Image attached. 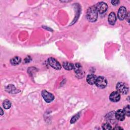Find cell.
I'll list each match as a JSON object with an SVG mask.
<instances>
[{
    "label": "cell",
    "mask_w": 130,
    "mask_h": 130,
    "mask_svg": "<svg viewBox=\"0 0 130 130\" xmlns=\"http://www.w3.org/2000/svg\"><path fill=\"white\" fill-rule=\"evenodd\" d=\"M98 17V12L95 6L90 7L87 10L86 17L87 19L90 22H95Z\"/></svg>",
    "instance_id": "obj_1"
},
{
    "label": "cell",
    "mask_w": 130,
    "mask_h": 130,
    "mask_svg": "<svg viewBox=\"0 0 130 130\" xmlns=\"http://www.w3.org/2000/svg\"><path fill=\"white\" fill-rule=\"evenodd\" d=\"M116 89L118 92L122 94H125L127 93L128 91V85L122 82H118L116 86Z\"/></svg>",
    "instance_id": "obj_2"
},
{
    "label": "cell",
    "mask_w": 130,
    "mask_h": 130,
    "mask_svg": "<svg viewBox=\"0 0 130 130\" xmlns=\"http://www.w3.org/2000/svg\"><path fill=\"white\" fill-rule=\"evenodd\" d=\"M73 69L77 77L82 78L84 75V71L82 66L79 63H76L73 65Z\"/></svg>",
    "instance_id": "obj_3"
},
{
    "label": "cell",
    "mask_w": 130,
    "mask_h": 130,
    "mask_svg": "<svg viewBox=\"0 0 130 130\" xmlns=\"http://www.w3.org/2000/svg\"><path fill=\"white\" fill-rule=\"evenodd\" d=\"M95 84L98 87L101 88H104L106 87L107 85V81L104 77L99 76L97 77Z\"/></svg>",
    "instance_id": "obj_4"
},
{
    "label": "cell",
    "mask_w": 130,
    "mask_h": 130,
    "mask_svg": "<svg viewBox=\"0 0 130 130\" xmlns=\"http://www.w3.org/2000/svg\"><path fill=\"white\" fill-rule=\"evenodd\" d=\"M98 12L100 14H103L107 10L108 6L106 3L103 2H100L98 3L95 5H94Z\"/></svg>",
    "instance_id": "obj_5"
},
{
    "label": "cell",
    "mask_w": 130,
    "mask_h": 130,
    "mask_svg": "<svg viewBox=\"0 0 130 130\" xmlns=\"http://www.w3.org/2000/svg\"><path fill=\"white\" fill-rule=\"evenodd\" d=\"M48 62L52 68L55 70H60L61 68V66L60 63L54 58H49L48 59Z\"/></svg>",
    "instance_id": "obj_6"
},
{
    "label": "cell",
    "mask_w": 130,
    "mask_h": 130,
    "mask_svg": "<svg viewBox=\"0 0 130 130\" xmlns=\"http://www.w3.org/2000/svg\"><path fill=\"white\" fill-rule=\"evenodd\" d=\"M42 95L44 100L47 103H50L52 102L54 99V95L52 93L47 91L46 90H43L42 91Z\"/></svg>",
    "instance_id": "obj_7"
},
{
    "label": "cell",
    "mask_w": 130,
    "mask_h": 130,
    "mask_svg": "<svg viewBox=\"0 0 130 130\" xmlns=\"http://www.w3.org/2000/svg\"><path fill=\"white\" fill-rule=\"evenodd\" d=\"M126 9L125 7L123 6H121L118 10L117 16L118 18L120 20H123L126 17Z\"/></svg>",
    "instance_id": "obj_8"
},
{
    "label": "cell",
    "mask_w": 130,
    "mask_h": 130,
    "mask_svg": "<svg viewBox=\"0 0 130 130\" xmlns=\"http://www.w3.org/2000/svg\"><path fill=\"white\" fill-rule=\"evenodd\" d=\"M110 100L112 102H117L120 99V94L117 91L112 92L109 96Z\"/></svg>",
    "instance_id": "obj_9"
},
{
    "label": "cell",
    "mask_w": 130,
    "mask_h": 130,
    "mask_svg": "<svg viewBox=\"0 0 130 130\" xmlns=\"http://www.w3.org/2000/svg\"><path fill=\"white\" fill-rule=\"evenodd\" d=\"M115 118L118 120H119V121L124 120L125 117V114L123 110L122 109H118V110H117L115 112Z\"/></svg>",
    "instance_id": "obj_10"
},
{
    "label": "cell",
    "mask_w": 130,
    "mask_h": 130,
    "mask_svg": "<svg viewBox=\"0 0 130 130\" xmlns=\"http://www.w3.org/2000/svg\"><path fill=\"white\" fill-rule=\"evenodd\" d=\"M97 78V76L94 74H89L87 75L86 77V81L90 85H93L95 84L96 80Z\"/></svg>",
    "instance_id": "obj_11"
},
{
    "label": "cell",
    "mask_w": 130,
    "mask_h": 130,
    "mask_svg": "<svg viewBox=\"0 0 130 130\" xmlns=\"http://www.w3.org/2000/svg\"><path fill=\"white\" fill-rule=\"evenodd\" d=\"M108 20L109 23L111 25H114L116 21V16L115 14L113 12H111L109 14V16L108 17Z\"/></svg>",
    "instance_id": "obj_12"
},
{
    "label": "cell",
    "mask_w": 130,
    "mask_h": 130,
    "mask_svg": "<svg viewBox=\"0 0 130 130\" xmlns=\"http://www.w3.org/2000/svg\"><path fill=\"white\" fill-rule=\"evenodd\" d=\"M21 59L19 56H15L13 58H11L10 60V63L14 66L18 65L21 62Z\"/></svg>",
    "instance_id": "obj_13"
},
{
    "label": "cell",
    "mask_w": 130,
    "mask_h": 130,
    "mask_svg": "<svg viewBox=\"0 0 130 130\" xmlns=\"http://www.w3.org/2000/svg\"><path fill=\"white\" fill-rule=\"evenodd\" d=\"M62 67L66 70H71L73 68L74 64L68 61H64L62 63Z\"/></svg>",
    "instance_id": "obj_14"
},
{
    "label": "cell",
    "mask_w": 130,
    "mask_h": 130,
    "mask_svg": "<svg viewBox=\"0 0 130 130\" xmlns=\"http://www.w3.org/2000/svg\"><path fill=\"white\" fill-rule=\"evenodd\" d=\"M6 90L7 92H8L9 93H14L16 92L17 89L15 88V87H14V86L13 85H9L6 88Z\"/></svg>",
    "instance_id": "obj_15"
},
{
    "label": "cell",
    "mask_w": 130,
    "mask_h": 130,
    "mask_svg": "<svg viewBox=\"0 0 130 130\" xmlns=\"http://www.w3.org/2000/svg\"><path fill=\"white\" fill-rule=\"evenodd\" d=\"M3 106L5 109H8L11 106V102L8 100H5L3 103Z\"/></svg>",
    "instance_id": "obj_16"
},
{
    "label": "cell",
    "mask_w": 130,
    "mask_h": 130,
    "mask_svg": "<svg viewBox=\"0 0 130 130\" xmlns=\"http://www.w3.org/2000/svg\"><path fill=\"white\" fill-rule=\"evenodd\" d=\"M123 111L127 116L129 117L130 116V108H129V105H126L125 107H124L123 109Z\"/></svg>",
    "instance_id": "obj_17"
},
{
    "label": "cell",
    "mask_w": 130,
    "mask_h": 130,
    "mask_svg": "<svg viewBox=\"0 0 130 130\" xmlns=\"http://www.w3.org/2000/svg\"><path fill=\"white\" fill-rule=\"evenodd\" d=\"M102 128L104 130L106 129H112V127L111 126V125L108 123H105L104 124H103L102 125Z\"/></svg>",
    "instance_id": "obj_18"
},
{
    "label": "cell",
    "mask_w": 130,
    "mask_h": 130,
    "mask_svg": "<svg viewBox=\"0 0 130 130\" xmlns=\"http://www.w3.org/2000/svg\"><path fill=\"white\" fill-rule=\"evenodd\" d=\"M79 115H75L74 117H73V118L71 119V123H74V122H75L76 121V120L78 119V118H79Z\"/></svg>",
    "instance_id": "obj_19"
},
{
    "label": "cell",
    "mask_w": 130,
    "mask_h": 130,
    "mask_svg": "<svg viewBox=\"0 0 130 130\" xmlns=\"http://www.w3.org/2000/svg\"><path fill=\"white\" fill-rule=\"evenodd\" d=\"M119 1H111V3L113 5H114V6H116L119 3Z\"/></svg>",
    "instance_id": "obj_20"
},
{
    "label": "cell",
    "mask_w": 130,
    "mask_h": 130,
    "mask_svg": "<svg viewBox=\"0 0 130 130\" xmlns=\"http://www.w3.org/2000/svg\"><path fill=\"white\" fill-rule=\"evenodd\" d=\"M129 12H128L127 14H126V17H125V18H126V19L127 20V21H128V22H129Z\"/></svg>",
    "instance_id": "obj_21"
},
{
    "label": "cell",
    "mask_w": 130,
    "mask_h": 130,
    "mask_svg": "<svg viewBox=\"0 0 130 130\" xmlns=\"http://www.w3.org/2000/svg\"><path fill=\"white\" fill-rule=\"evenodd\" d=\"M113 129H122L123 128H122V127H120L119 126H116V127H115Z\"/></svg>",
    "instance_id": "obj_22"
},
{
    "label": "cell",
    "mask_w": 130,
    "mask_h": 130,
    "mask_svg": "<svg viewBox=\"0 0 130 130\" xmlns=\"http://www.w3.org/2000/svg\"><path fill=\"white\" fill-rule=\"evenodd\" d=\"M4 114V112H3V110L2 108H1V115H3Z\"/></svg>",
    "instance_id": "obj_23"
},
{
    "label": "cell",
    "mask_w": 130,
    "mask_h": 130,
    "mask_svg": "<svg viewBox=\"0 0 130 130\" xmlns=\"http://www.w3.org/2000/svg\"><path fill=\"white\" fill-rule=\"evenodd\" d=\"M26 58H27V57H26ZM26 58H25V60H26ZM29 60V59H27V62H29V61H28Z\"/></svg>",
    "instance_id": "obj_24"
}]
</instances>
